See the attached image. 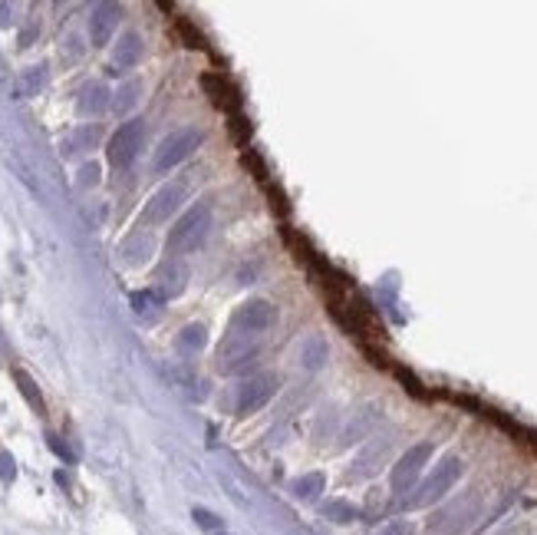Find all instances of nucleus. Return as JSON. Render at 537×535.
Listing matches in <instances>:
<instances>
[{
	"label": "nucleus",
	"instance_id": "f257e3e1",
	"mask_svg": "<svg viewBox=\"0 0 537 535\" xmlns=\"http://www.w3.org/2000/svg\"><path fill=\"white\" fill-rule=\"evenodd\" d=\"M482 513V499L475 492H465L458 499H451L449 505H442L439 513L429 519V532L432 535H462L475 525Z\"/></svg>",
	"mask_w": 537,
	"mask_h": 535
},
{
	"label": "nucleus",
	"instance_id": "f03ea898",
	"mask_svg": "<svg viewBox=\"0 0 537 535\" xmlns=\"http://www.w3.org/2000/svg\"><path fill=\"white\" fill-rule=\"evenodd\" d=\"M211 231V205H194L192 212H185L175 221V228L168 231V252L172 254H188L194 248H201L204 238Z\"/></svg>",
	"mask_w": 537,
	"mask_h": 535
},
{
	"label": "nucleus",
	"instance_id": "7ed1b4c3",
	"mask_svg": "<svg viewBox=\"0 0 537 535\" xmlns=\"http://www.w3.org/2000/svg\"><path fill=\"white\" fill-rule=\"evenodd\" d=\"M458 476H462V459L458 456H445L435 466V470L425 476V479L412 489V496L406 499V505L409 509H422V505H432V503H439L442 496L458 482Z\"/></svg>",
	"mask_w": 537,
	"mask_h": 535
},
{
	"label": "nucleus",
	"instance_id": "20e7f679",
	"mask_svg": "<svg viewBox=\"0 0 537 535\" xmlns=\"http://www.w3.org/2000/svg\"><path fill=\"white\" fill-rule=\"evenodd\" d=\"M270 324H274V307H270L267 301H247V304H241L234 311L227 334L251 337V340H264V334H267Z\"/></svg>",
	"mask_w": 537,
	"mask_h": 535
},
{
	"label": "nucleus",
	"instance_id": "39448f33",
	"mask_svg": "<svg viewBox=\"0 0 537 535\" xmlns=\"http://www.w3.org/2000/svg\"><path fill=\"white\" fill-rule=\"evenodd\" d=\"M201 146V132L198 129H178L172 132L168 139H161V146L155 149V159H152V169L155 172H172L178 162H185L188 155Z\"/></svg>",
	"mask_w": 537,
	"mask_h": 535
},
{
	"label": "nucleus",
	"instance_id": "423d86ee",
	"mask_svg": "<svg viewBox=\"0 0 537 535\" xmlns=\"http://www.w3.org/2000/svg\"><path fill=\"white\" fill-rule=\"evenodd\" d=\"M142 139H145V122L142 120H129L122 122L116 132H112V139H109V162L116 165V169H129L135 162V155L142 149Z\"/></svg>",
	"mask_w": 537,
	"mask_h": 535
},
{
	"label": "nucleus",
	"instance_id": "0eeeda50",
	"mask_svg": "<svg viewBox=\"0 0 537 535\" xmlns=\"http://www.w3.org/2000/svg\"><path fill=\"white\" fill-rule=\"evenodd\" d=\"M277 394V377L274 373H251L241 380L234 397V410L237 413H254L260 406L270 404V397Z\"/></svg>",
	"mask_w": 537,
	"mask_h": 535
},
{
	"label": "nucleus",
	"instance_id": "6e6552de",
	"mask_svg": "<svg viewBox=\"0 0 537 535\" xmlns=\"http://www.w3.org/2000/svg\"><path fill=\"white\" fill-rule=\"evenodd\" d=\"M429 456H432L429 443H419V446L406 449V453L399 456V463L392 466V472H389V486H392V492H409L412 489V486L422 479V470H425Z\"/></svg>",
	"mask_w": 537,
	"mask_h": 535
},
{
	"label": "nucleus",
	"instance_id": "1a4fd4ad",
	"mask_svg": "<svg viewBox=\"0 0 537 535\" xmlns=\"http://www.w3.org/2000/svg\"><path fill=\"white\" fill-rule=\"evenodd\" d=\"M185 195H188V186L185 182H168V186H161L155 195L149 198V205L142 212V219L149 221V225H161V221H168L182 208Z\"/></svg>",
	"mask_w": 537,
	"mask_h": 535
},
{
	"label": "nucleus",
	"instance_id": "9d476101",
	"mask_svg": "<svg viewBox=\"0 0 537 535\" xmlns=\"http://www.w3.org/2000/svg\"><path fill=\"white\" fill-rule=\"evenodd\" d=\"M119 17H122L119 4H96L93 7V13H89V40H93V46H106L112 40Z\"/></svg>",
	"mask_w": 537,
	"mask_h": 535
},
{
	"label": "nucleus",
	"instance_id": "9b49d317",
	"mask_svg": "<svg viewBox=\"0 0 537 535\" xmlns=\"http://www.w3.org/2000/svg\"><path fill=\"white\" fill-rule=\"evenodd\" d=\"M185 284H188V264L185 262H168L161 264L159 274H155V295L161 297V301H172V297H178L185 291Z\"/></svg>",
	"mask_w": 537,
	"mask_h": 535
},
{
	"label": "nucleus",
	"instance_id": "f8f14e48",
	"mask_svg": "<svg viewBox=\"0 0 537 535\" xmlns=\"http://www.w3.org/2000/svg\"><path fill=\"white\" fill-rule=\"evenodd\" d=\"M389 449H392L389 439H373L369 446H363L359 449V456H356V463H353V476H376V472L386 466Z\"/></svg>",
	"mask_w": 537,
	"mask_h": 535
},
{
	"label": "nucleus",
	"instance_id": "ddd939ff",
	"mask_svg": "<svg viewBox=\"0 0 537 535\" xmlns=\"http://www.w3.org/2000/svg\"><path fill=\"white\" fill-rule=\"evenodd\" d=\"M139 60H142V37L135 30H126L122 40L116 44V53H112V73L132 70Z\"/></svg>",
	"mask_w": 537,
	"mask_h": 535
},
{
	"label": "nucleus",
	"instance_id": "4468645a",
	"mask_svg": "<svg viewBox=\"0 0 537 535\" xmlns=\"http://www.w3.org/2000/svg\"><path fill=\"white\" fill-rule=\"evenodd\" d=\"M152 248H155V241H152V231H132L129 238L122 241V248H119V258L126 264H145L149 262Z\"/></svg>",
	"mask_w": 537,
	"mask_h": 535
},
{
	"label": "nucleus",
	"instance_id": "2eb2a0df",
	"mask_svg": "<svg viewBox=\"0 0 537 535\" xmlns=\"http://www.w3.org/2000/svg\"><path fill=\"white\" fill-rule=\"evenodd\" d=\"M109 106H112V99H109V89L102 86V83H89V86L79 93V99H76L79 116H99V112H106Z\"/></svg>",
	"mask_w": 537,
	"mask_h": 535
},
{
	"label": "nucleus",
	"instance_id": "dca6fc26",
	"mask_svg": "<svg viewBox=\"0 0 537 535\" xmlns=\"http://www.w3.org/2000/svg\"><path fill=\"white\" fill-rule=\"evenodd\" d=\"M323 486H326V479H323V472H307V476H300V479H293V496L297 499H320V492H323Z\"/></svg>",
	"mask_w": 537,
	"mask_h": 535
},
{
	"label": "nucleus",
	"instance_id": "f3484780",
	"mask_svg": "<svg viewBox=\"0 0 537 535\" xmlns=\"http://www.w3.org/2000/svg\"><path fill=\"white\" fill-rule=\"evenodd\" d=\"M139 96H142V83H139V79H129V83H122V86H119L116 99H112V110L122 116V112H129L132 106L139 103Z\"/></svg>",
	"mask_w": 537,
	"mask_h": 535
},
{
	"label": "nucleus",
	"instance_id": "a211bd4d",
	"mask_svg": "<svg viewBox=\"0 0 537 535\" xmlns=\"http://www.w3.org/2000/svg\"><path fill=\"white\" fill-rule=\"evenodd\" d=\"M204 340H208V330H204L201 324H188V328L178 334V350H185V354H198V350L204 347Z\"/></svg>",
	"mask_w": 537,
	"mask_h": 535
},
{
	"label": "nucleus",
	"instance_id": "6ab92c4d",
	"mask_svg": "<svg viewBox=\"0 0 537 535\" xmlns=\"http://www.w3.org/2000/svg\"><path fill=\"white\" fill-rule=\"evenodd\" d=\"M323 361H326V344H323V337H310L303 344V367L307 370H320Z\"/></svg>",
	"mask_w": 537,
	"mask_h": 535
},
{
	"label": "nucleus",
	"instance_id": "aec40b11",
	"mask_svg": "<svg viewBox=\"0 0 537 535\" xmlns=\"http://www.w3.org/2000/svg\"><path fill=\"white\" fill-rule=\"evenodd\" d=\"M165 304V301H161L159 295H155V291H135V295H132V307H135V314H159V307Z\"/></svg>",
	"mask_w": 537,
	"mask_h": 535
},
{
	"label": "nucleus",
	"instance_id": "412c9836",
	"mask_svg": "<svg viewBox=\"0 0 537 535\" xmlns=\"http://www.w3.org/2000/svg\"><path fill=\"white\" fill-rule=\"evenodd\" d=\"M96 139H99V129H96V126H93V129L86 126V129L76 132L73 139H66V149H63V153L73 155V153H83V149H93V146H96Z\"/></svg>",
	"mask_w": 537,
	"mask_h": 535
},
{
	"label": "nucleus",
	"instance_id": "4be33fe9",
	"mask_svg": "<svg viewBox=\"0 0 537 535\" xmlns=\"http://www.w3.org/2000/svg\"><path fill=\"white\" fill-rule=\"evenodd\" d=\"M323 515H326V519H333V522H353L356 509L350 503H343V499H333V503L323 505Z\"/></svg>",
	"mask_w": 537,
	"mask_h": 535
},
{
	"label": "nucleus",
	"instance_id": "5701e85b",
	"mask_svg": "<svg viewBox=\"0 0 537 535\" xmlns=\"http://www.w3.org/2000/svg\"><path fill=\"white\" fill-rule=\"evenodd\" d=\"M13 380L20 383V390H23V397H27V404L37 406V410H44V400H40V394H37V387H33V380L27 377V373H23V370H13Z\"/></svg>",
	"mask_w": 537,
	"mask_h": 535
},
{
	"label": "nucleus",
	"instance_id": "b1692460",
	"mask_svg": "<svg viewBox=\"0 0 537 535\" xmlns=\"http://www.w3.org/2000/svg\"><path fill=\"white\" fill-rule=\"evenodd\" d=\"M46 83V70L44 66H30V70H27V73H23V93H27V96H33V93H37V89L44 86Z\"/></svg>",
	"mask_w": 537,
	"mask_h": 535
},
{
	"label": "nucleus",
	"instance_id": "393cba45",
	"mask_svg": "<svg viewBox=\"0 0 537 535\" xmlns=\"http://www.w3.org/2000/svg\"><path fill=\"white\" fill-rule=\"evenodd\" d=\"M201 86L208 89L211 96H215V103H225V96L231 93V86H227L221 77H201Z\"/></svg>",
	"mask_w": 537,
	"mask_h": 535
},
{
	"label": "nucleus",
	"instance_id": "a878e982",
	"mask_svg": "<svg viewBox=\"0 0 537 535\" xmlns=\"http://www.w3.org/2000/svg\"><path fill=\"white\" fill-rule=\"evenodd\" d=\"M376 535H416V529H412V522H406V519H396V522L383 525Z\"/></svg>",
	"mask_w": 537,
	"mask_h": 535
},
{
	"label": "nucleus",
	"instance_id": "bb28decb",
	"mask_svg": "<svg viewBox=\"0 0 537 535\" xmlns=\"http://www.w3.org/2000/svg\"><path fill=\"white\" fill-rule=\"evenodd\" d=\"M194 522L201 525V529H218V525H221V519H218L215 513H208V509H194Z\"/></svg>",
	"mask_w": 537,
	"mask_h": 535
},
{
	"label": "nucleus",
	"instance_id": "cd10ccee",
	"mask_svg": "<svg viewBox=\"0 0 537 535\" xmlns=\"http://www.w3.org/2000/svg\"><path fill=\"white\" fill-rule=\"evenodd\" d=\"M99 182V165H83V169H79V186H96Z\"/></svg>",
	"mask_w": 537,
	"mask_h": 535
},
{
	"label": "nucleus",
	"instance_id": "c85d7f7f",
	"mask_svg": "<svg viewBox=\"0 0 537 535\" xmlns=\"http://www.w3.org/2000/svg\"><path fill=\"white\" fill-rule=\"evenodd\" d=\"M178 30H182V37H185V40H188V44H185V46H201V37H198V33H194V30H192V27H188V23H185V20H178Z\"/></svg>",
	"mask_w": 537,
	"mask_h": 535
},
{
	"label": "nucleus",
	"instance_id": "c756f323",
	"mask_svg": "<svg viewBox=\"0 0 537 535\" xmlns=\"http://www.w3.org/2000/svg\"><path fill=\"white\" fill-rule=\"evenodd\" d=\"M13 459L7 456V453H4V456H0V476H4V479H13Z\"/></svg>",
	"mask_w": 537,
	"mask_h": 535
},
{
	"label": "nucleus",
	"instance_id": "7c9ffc66",
	"mask_svg": "<svg viewBox=\"0 0 537 535\" xmlns=\"http://www.w3.org/2000/svg\"><path fill=\"white\" fill-rule=\"evenodd\" d=\"M50 446H53V449H56V453H60V456H63V459H69V463H73V453H69V449H66V446H63V443H60V439H56V437H50Z\"/></svg>",
	"mask_w": 537,
	"mask_h": 535
},
{
	"label": "nucleus",
	"instance_id": "2f4dec72",
	"mask_svg": "<svg viewBox=\"0 0 537 535\" xmlns=\"http://www.w3.org/2000/svg\"><path fill=\"white\" fill-rule=\"evenodd\" d=\"M13 7H7V4H4V7H0V27H7V23H13Z\"/></svg>",
	"mask_w": 537,
	"mask_h": 535
}]
</instances>
